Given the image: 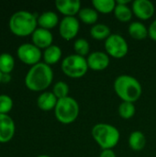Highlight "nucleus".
<instances>
[{
    "label": "nucleus",
    "mask_w": 156,
    "mask_h": 157,
    "mask_svg": "<svg viewBox=\"0 0 156 157\" xmlns=\"http://www.w3.org/2000/svg\"><path fill=\"white\" fill-rule=\"evenodd\" d=\"M17 55L22 63L31 66L40 63V61L42 57L40 49L33 43L21 44L17 50Z\"/></svg>",
    "instance_id": "6e6552de"
},
{
    "label": "nucleus",
    "mask_w": 156,
    "mask_h": 157,
    "mask_svg": "<svg viewBox=\"0 0 156 157\" xmlns=\"http://www.w3.org/2000/svg\"><path fill=\"white\" fill-rule=\"evenodd\" d=\"M2 77H3V74L0 71V83H2Z\"/></svg>",
    "instance_id": "473e14b6"
},
{
    "label": "nucleus",
    "mask_w": 156,
    "mask_h": 157,
    "mask_svg": "<svg viewBox=\"0 0 156 157\" xmlns=\"http://www.w3.org/2000/svg\"><path fill=\"white\" fill-rule=\"evenodd\" d=\"M92 5L97 13L110 14L111 12H114L117 3L115 0H93Z\"/></svg>",
    "instance_id": "5701e85b"
},
{
    "label": "nucleus",
    "mask_w": 156,
    "mask_h": 157,
    "mask_svg": "<svg viewBox=\"0 0 156 157\" xmlns=\"http://www.w3.org/2000/svg\"><path fill=\"white\" fill-rule=\"evenodd\" d=\"M105 50L108 56L115 59H121L127 55L129 45L121 35L114 33L105 40Z\"/></svg>",
    "instance_id": "0eeeda50"
},
{
    "label": "nucleus",
    "mask_w": 156,
    "mask_h": 157,
    "mask_svg": "<svg viewBox=\"0 0 156 157\" xmlns=\"http://www.w3.org/2000/svg\"><path fill=\"white\" fill-rule=\"evenodd\" d=\"M15 67L14 57L6 52L0 54V71L2 74H10Z\"/></svg>",
    "instance_id": "b1692460"
},
{
    "label": "nucleus",
    "mask_w": 156,
    "mask_h": 157,
    "mask_svg": "<svg viewBox=\"0 0 156 157\" xmlns=\"http://www.w3.org/2000/svg\"><path fill=\"white\" fill-rule=\"evenodd\" d=\"M57 10L64 17H74L81 10V2L79 0H57L55 1Z\"/></svg>",
    "instance_id": "4468645a"
},
{
    "label": "nucleus",
    "mask_w": 156,
    "mask_h": 157,
    "mask_svg": "<svg viewBox=\"0 0 156 157\" xmlns=\"http://www.w3.org/2000/svg\"><path fill=\"white\" fill-rule=\"evenodd\" d=\"M38 17L26 10L15 12L9 18L8 27L10 31L18 37H27L32 35L37 29Z\"/></svg>",
    "instance_id": "7ed1b4c3"
},
{
    "label": "nucleus",
    "mask_w": 156,
    "mask_h": 157,
    "mask_svg": "<svg viewBox=\"0 0 156 157\" xmlns=\"http://www.w3.org/2000/svg\"><path fill=\"white\" fill-rule=\"evenodd\" d=\"M79 19L86 25H96L98 20V13L94 7H83L78 13Z\"/></svg>",
    "instance_id": "aec40b11"
},
{
    "label": "nucleus",
    "mask_w": 156,
    "mask_h": 157,
    "mask_svg": "<svg viewBox=\"0 0 156 157\" xmlns=\"http://www.w3.org/2000/svg\"><path fill=\"white\" fill-rule=\"evenodd\" d=\"M148 33H149V37L153 40L156 41V19L150 24L148 28Z\"/></svg>",
    "instance_id": "c85d7f7f"
},
{
    "label": "nucleus",
    "mask_w": 156,
    "mask_h": 157,
    "mask_svg": "<svg viewBox=\"0 0 156 157\" xmlns=\"http://www.w3.org/2000/svg\"><path fill=\"white\" fill-rule=\"evenodd\" d=\"M53 71L45 63H39L30 67L25 76L26 86L33 92L46 90L52 83Z\"/></svg>",
    "instance_id": "f257e3e1"
},
{
    "label": "nucleus",
    "mask_w": 156,
    "mask_h": 157,
    "mask_svg": "<svg viewBox=\"0 0 156 157\" xmlns=\"http://www.w3.org/2000/svg\"><path fill=\"white\" fill-rule=\"evenodd\" d=\"M114 16L120 22H129L131 20L133 12L131 7L128 6V5H116L114 9Z\"/></svg>",
    "instance_id": "4be33fe9"
},
{
    "label": "nucleus",
    "mask_w": 156,
    "mask_h": 157,
    "mask_svg": "<svg viewBox=\"0 0 156 157\" xmlns=\"http://www.w3.org/2000/svg\"><path fill=\"white\" fill-rule=\"evenodd\" d=\"M32 43L37 46L39 49H47L48 47L52 45L53 41V35L51 30L37 28V29L31 35Z\"/></svg>",
    "instance_id": "ddd939ff"
},
{
    "label": "nucleus",
    "mask_w": 156,
    "mask_h": 157,
    "mask_svg": "<svg viewBox=\"0 0 156 157\" xmlns=\"http://www.w3.org/2000/svg\"><path fill=\"white\" fill-rule=\"evenodd\" d=\"M11 80V75L10 74H3V77H2V83H9Z\"/></svg>",
    "instance_id": "7c9ffc66"
},
{
    "label": "nucleus",
    "mask_w": 156,
    "mask_h": 157,
    "mask_svg": "<svg viewBox=\"0 0 156 157\" xmlns=\"http://www.w3.org/2000/svg\"><path fill=\"white\" fill-rule=\"evenodd\" d=\"M80 29V22L75 17H63L59 23L60 36L65 40H74Z\"/></svg>",
    "instance_id": "1a4fd4ad"
},
{
    "label": "nucleus",
    "mask_w": 156,
    "mask_h": 157,
    "mask_svg": "<svg viewBox=\"0 0 156 157\" xmlns=\"http://www.w3.org/2000/svg\"><path fill=\"white\" fill-rule=\"evenodd\" d=\"M116 3L119 5H128L129 3H131V0H118L116 1Z\"/></svg>",
    "instance_id": "2f4dec72"
},
{
    "label": "nucleus",
    "mask_w": 156,
    "mask_h": 157,
    "mask_svg": "<svg viewBox=\"0 0 156 157\" xmlns=\"http://www.w3.org/2000/svg\"><path fill=\"white\" fill-rule=\"evenodd\" d=\"M62 71L70 78H81L85 76L88 71V64L86 57L78 54H71L62 61Z\"/></svg>",
    "instance_id": "423d86ee"
},
{
    "label": "nucleus",
    "mask_w": 156,
    "mask_h": 157,
    "mask_svg": "<svg viewBox=\"0 0 156 157\" xmlns=\"http://www.w3.org/2000/svg\"><path fill=\"white\" fill-rule=\"evenodd\" d=\"M58 98L52 92L44 91L37 98V106L42 111H50L55 109Z\"/></svg>",
    "instance_id": "2eb2a0df"
},
{
    "label": "nucleus",
    "mask_w": 156,
    "mask_h": 157,
    "mask_svg": "<svg viewBox=\"0 0 156 157\" xmlns=\"http://www.w3.org/2000/svg\"><path fill=\"white\" fill-rule=\"evenodd\" d=\"M52 93L58 99L69 97V86L63 81H58L52 87Z\"/></svg>",
    "instance_id": "bb28decb"
},
{
    "label": "nucleus",
    "mask_w": 156,
    "mask_h": 157,
    "mask_svg": "<svg viewBox=\"0 0 156 157\" xmlns=\"http://www.w3.org/2000/svg\"><path fill=\"white\" fill-rule=\"evenodd\" d=\"M114 90L122 101L131 103L139 100L143 94L141 83L135 77L128 75H121L115 79Z\"/></svg>",
    "instance_id": "f03ea898"
},
{
    "label": "nucleus",
    "mask_w": 156,
    "mask_h": 157,
    "mask_svg": "<svg viewBox=\"0 0 156 157\" xmlns=\"http://www.w3.org/2000/svg\"><path fill=\"white\" fill-rule=\"evenodd\" d=\"M74 50L75 52V54H78L80 56L85 57L86 55H89V42L83 38L76 39L74 42Z\"/></svg>",
    "instance_id": "a878e982"
},
{
    "label": "nucleus",
    "mask_w": 156,
    "mask_h": 157,
    "mask_svg": "<svg viewBox=\"0 0 156 157\" xmlns=\"http://www.w3.org/2000/svg\"><path fill=\"white\" fill-rule=\"evenodd\" d=\"M13 108V99L7 95H0V114H7Z\"/></svg>",
    "instance_id": "cd10ccee"
},
{
    "label": "nucleus",
    "mask_w": 156,
    "mask_h": 157,
    "mask_svg": "<svg viewBox=\"0 0 156 157\" xmlns=\"http://www.w3.org/2000/svg\"><path fill=\"white\" fill-rule=\"evenodd\" d=\"M128 31H129L130 36L131 38H133L134 40H145L149 36L147 27L140 21L131 22L129 25Z\"/></svg>",
    "instance_id": "f3484780"
},
{
    "label": "nucleus",
    "mask_w": 156,
    "mask_h": 157,
    "mask_svg": "<svg viewBox=\"0 0 156 157\" xmlns=\"http://www.w3.org/2000/svg\"><path fill=\"white\" fill-rule=\"evenodd\" d=\"M131 9L133 14L141 20L150 19L155 12V6L150 0H135L132 2Z\"/></svg>",
    "instance_id": "9d476101"
},
{
    "label": "nucleus",
    "mask_w": 156,
    "mask_h": 157,
    "mask_svg": "<svg viewBox=\"0 0 156 157\" xmlns=\"http://www.w3.org/2000/svg\"><path fill=\"white\" fill-rule=\"evenodd\" d=\"M111 34L109 27L102 23H97L90 29L91 37L97 40H106Z\"/></svg>",
    "instance_id": "412c9836"
},
{
    "label": "nucleus",
    "mask_w": 156,
    "mask_h": 157,
    "mask_svg": "<svg viewBox=\"0 0 156 157\" xmlns=\"http://www.w3.org/2000/svg\"><path fill=\"white\" fill-rule=\"evenodd\" d=\"M16 132V125L13 119L7 114H0V144L10 142Z\"/></svg>",
    "instance_id": "f8f14e48"
},
{
    "label": "nucleus",
    "mask_w": 156,
    "mask_h": 157,
    "mask_svg": "<svg viewBox=\"0 0 156 157\" xmlns=\"http://www.w3.org/2000/svg\"><path fill=\"white\" fill-rule=\"evenodd\" d=\"M62 54H63L62 49L59 46L52 44L51 46H50L44 50V52L42 53V57L44 60L43 63H45L46 64H48L50 66L52 64H55L61 60Z\"/></svg>",
    "instance_id": "a211bd4d"
},
{
    "label": "nucleus",
    "mask_w": 156,
    "mask_h": 157,
    "mask_svg": "<svg viewBox=\"0 0 156 157\" xmlns=\"http://www.w3.org/2000/svg\"><path fill=\"white\" fill-rule=\"evenodd\" d=\"M146 137L141 131H134L130 134L129 146L131 150L139 152L144 149L146 145Z\"/></svg>",
    "instance_id": "6ab92c4d"
},
{
    "label": "nucleus",
    "mask_w": 156,
    "mask_h": 157,
    "mask_svg": "<svg viewBox=\"0 0 156 157\" xmlns=\"http://www.w3.org/2000/svg\"><path fill=\"white\" fill-rule=\"evenodd\" d=\"M54 115L56 120L63 124L74 122L79 115L78 102L71 97L58 99L54 109Z\"/></svg>",
    "instance_id": "39448f33"
},
{
    "label": "nucleus",
    "mask_w": 156,
    "mask_h": 157,
    "mask_svg": "<svg viewBox=\"0 0 156 157\" xmlns=\"http://www.w3.org/2000/svg\"><path fill=\"white\" fill-rule=\"evenodd\" d=\"M118 112L120 118H122L123 120H130L135 115L136 108L134 106V103L122 101L118 108Z\"/></svg>",
    "instance_id": "393cba45"
},
{
    "label": "nucleus",
    "mask_w": 156,
    "mask_h": 157,
    "mask_svg": "<svg viewBox=\"0 0 156 157\" xmlns=\"http://www.w3.org/2000/svg\"><path fill=\"white\" fill-rule=\"evenodd\" d=\"M37 157H51V156H49V155H39V156H37Z\"/></svg>",
    "instance_id": "72a5a7b5"
},
{
    "label": "nucleus",
    "mask_w": 156,
    "mask_h": 157,
    "mask_svg": "<svg viewBox=\"0 0 156 157\" xmlns=\"http://www.w3.org/2000/svg\"><path fill=\"white\" fill-rule=\"evenodd\" d=\"M88 68L93 71H103L107 69L110 63L109 56L107 52L97 51L89 53L86 58Z\"/></svg>",
    "instance_id": "9b49d317"
},
{
    "label": "nucleus",
    "mask_w": 156,
    "mask_h": 157,
    "mask_svg": "<svg viewBox=\"0 0 156 157\" xmlns=\"http://www.w3.org/2000/svg\"><path fill=\"white\" fill-rule=\"evenodd\" d=\"M99 157H117L115 152L113 151V149H107V150H102V152L100 153Z\"/></svg>",
    "instance_id": "c756f323"
},
{
    "label": "nucleus",
    "mask_w": 156,
    "mask_h": 157,
    "mask_svg": "<svg viewBox=\"0 0 156 157\" xmlns=\"http://www.w3.org/2000/svg\"><path fill=\"white\" fill-rule=\"evenodd\" d=\"M59 23L60 22H59L58 15L52 11L43 12L38 17V25L41 29L50 30V29L55 28Z\"/></svg>",
    "instance_id": "dca6fc26"
},
{
    "label": "nucleus",
    "mask_w": 156,
    "mask_h": 157,
    "mask_svg": "<svg viewBox=\"0 0 156 157\" xmlns=\"http://www.w3.org/2000/svg\"><path fill=\"white\" fill-rule=\"evenodd\" d=\"M91 134L95 142L102 150L113 149L120 142V131L113 125L108 123H97L91 131Z\"/></svg>",
    "instance_id": "20e7f679"
}]
</instances>
